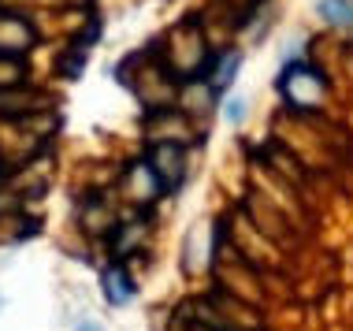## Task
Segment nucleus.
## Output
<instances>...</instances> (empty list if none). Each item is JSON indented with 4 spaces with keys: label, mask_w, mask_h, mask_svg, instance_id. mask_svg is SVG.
I'll use <instances>...</instances> for the list:
<instances>
[{
    "label": "nucleus",
    "mask_w": 353,
    "mask_h": 331,
    "mask_svg": "<svg viewBox=\"0 0 353 331\" xmlns=\"http://www.w3.org/2000/svg\"><path fill=\"white\" fill-rule=\"evenodd\" d=\"M101 283H104V298H108L112 305H130V301H134V283H130V276L123 268H108Z\"/></svg>",
    "instance_id": "f03ea898"
},
{
    "label": "nucleus",
    "mask_w": 353,
    "mask_h": 331,
    "mask_svg": "<svg viewBox=\"0 0 353 331\" xmlns=\"http://www.w3.org/2000/svg\"><path fill=\"white\" fill-rule=\"evenodd\" d=\"M238 68H242V56L231 52V56L223 60V68H219V74H216V86H231V74H234Z\"/></svg>",
    "instance_id": "20e7f679"
},
{
    "label": "nucleus",
    "mask_w": 353,
    "mask_h": 331,
    "mask_svg": "<svg viewBox=\"0 0 353 331\" xmlns=\"http://www.w3.org/2000/svg\"><path fill=\"white\" fill-rule=\"evenodd\" d=\"M227 119H231V123L245 119V97H231V101H227Z\"/></svg>",
    "instance_id": "39448f33"
},
{
    "label": "nucleus",
    "mask_w": 353,
    "mask_h": 331,
    "mask_svg": "<svg viewBox=\"0 0 353 331\" xmlns=\"http://www.w3.org/2000/svg\"><path fill=\"white\" fill-rule=\"evenodd\" d=\"M279 90L286 93V101H290L294 108H312V105H320V97H323L320 74L309 71V68H290L279 79Z\"/></svg>",
    "instance_id": "f257e3e1"
},
{
    "label": "nucleus",
    "mask_w": 353,
    "mask_h": 331,
    "mask_svg": "<svg viewBox=\"0 0 353 331\" xmlns=\"http://www.w3.org/2000/svg\"><path fill=\"white\" fill-rule=\"evenodd\" d=\"M316 12L327 19L331 26L353 30V0H316Z\"/></svg>",
    "instance_id": "7ed1b4c3"
}]
</instances>
